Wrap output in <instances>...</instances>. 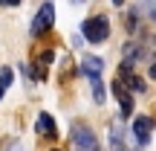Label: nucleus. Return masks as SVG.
<instances>
[{"instance_id":"4468645a","label":"nucleus","mask_w":156,"mask_h":151,"mask_svg":"<svg viewBox=\"0 0 156 151\" xmlns=\"http://www.w3.org/2000/svg\"><path fill=\"white\" fill-rule=\"evenodd\" d=\"M52 151H61V148H52Z\"/></svg>"},{"instance_id":"9d476101","label":"nucleus","mask_w":156,"mask_h":151,"mask_svg":"<svg viewBox=\"0 0 156 151\" xmlns=\"http://www.w3.org/2000/svg\"><path fill=\"white\" fill-rule=\"evenodd\" d=\"M93 99L98 102H104V84H101V78H93Z\"/></svg>"},{"instance_id":"9b49d317","label":"nucleus","mask_w":156,"mask_h":151,"mask_svg":"<svg viewBox=\"0 0 156 151\" xmlns=\"http://www.w3.org/2000/svg\"><path fill=\"white\" fill-rule=\"evenodd\" d=\"M0 3H3V6H17L20 0H0Z\"/></svg>"},{"instance_id":"423d86ee","label":"nucleus","mask_w":156,"mask_h":151,"mask_svg":"<svg viewBox=\"0 0 156 151\" xmlns=\"http://www.w3.org/2000/svg\"><path fill=\"white\" fill-rule=\"evenodd\" d=\"M101 70H104V61H101L98 55H87L81 61V73L93 81V78H101Z\"/></svg>"},{"instance_id":"f03ea898","label":"nucleus","mask_w":156,"mask_h":151,"mask_svg":"<svg viewBox=\"0 0 156 151\" xmlns=\"http://www.w3.org/2000/svg\"><path fill=\"white\" fill-rule=\"evenodd\" d=\"M52 26H55V6H52V3H44L38 9V15H35V21H32V35H35V38H41V35H46Z\"/></svg>"},{"instance_id":"7ed1b4c3","label":"nucleus","mask_w":156,"mask_h":151,"mask_svg":"<svg viewBox=\"0 0 156 151\" xmlns=\"http://www.w3.org/2000/svg\"><path fill=\"white\" fill-rule=\"evenodd\" d=\"M73 142L81 151H98V142H95V134L87 128V125H73Z\"/></svg>"},{"instance_id":"1a4fd4ad","label":"nucleus","mask_w":156,"mask_h":151,"mask_svg":"<svg viewBox=\"0 0 156 151\" xmlns=\"http://www.w3.org/2000/svg\"><path fill=\"white\" fill-rule=\"evenodd\" d=\"M9 84H12V70H9V67H3V70H0V99L6 96Z\"/></svg>"},{"instance_id":"f8f14e48","label":"nucleus","mask_w":156,"mask_h":151,"mask_svg":"<svg viewBox=\"0 0 156 151\" xmlns=\"http://www.w3.org/2000/svg\"><path fill=\"white\" fill-rule=\"evenodd\" d=\"M151 76H153V78H156V61H153V64H151Z\"/></svg>"},{"instance_id":"0eeeda50","label":"nucleus","mask_w":156,"mask_h":151,"mask_svg":"<svg viewBox=\"0 0 156 151\" xmlns=\"http://www.w3.org/2000/svg\"><path fill=\"white\" fill-rule=\"evenodd\" d=\"M35 131H38V134H44V137H49V140H55V137H58L55 122H52L49 113H41V116H38V122H35Z\"/></svg>"},{"instance_id":"39448f33","label":"nucleus","mask_w":156,"mask_h":151,"mask_svg":"<svg viewBox=\"0 0 156 151\" xmlns=\"http://www.w3.org/2000/svg\"><path fill=\"white\" fill-rule=\"evenodd\" d=\"M151 131H153V119L151 116H136L133 119V137L139 145H147L151 142Z\"/></svg>"},{"instance_id":"20e7f679","label":"nucleus","mask_w":156,"mask_h":151,"mask_svg":"<svg viewBox=\"0 0 156 151\" xmlns=\"http://www.w3.org/2000/svg\"><path fill=\"white\" fill-rule=\"evenodd\" d=\"M110 87H113V93H116L119 105H122V116H130V113H133V96H130L127 84H124L122 78H116V81H113Z\"/></svg>"},{"instance_id":"ddd939ff","label":"nucleus","mask_w":156,"mask_h":151,"mask_svg":"<svg viewBox=\"0 0 156 151\" xmlns=\"http://www.w3.org/2000/svg\"><path fill=\"white\" fill-rule=\"evenodd\" d=\"M113 3H116V6H122V3H124V0H113Z\"/></svg>"},{"instance_id":"6e6552de","label":"nucleus","mask_w":156,"mask_h":151,"mask_svg":"<svg viewBox=\"0 0 156 151\" xmlns=\"http://www.w3.org/2000/svg\"><path fill=\"white\" fill-rule=\"evenodd\" d=\"M110 151H127V145H124V131H122L119 122L110 128Z\"/></svg>"},{"instance_id":"f257e3e1","label":"nucleus","mask_w":156,"mask_h":151,"mask_svg":"<svg viewBox=\"0 0 156 151\" xmlns=\"http://www.w3.org/2000/svg\"><path fill=\"white\" fill-rule=\"evenodd\" d=\"M81 35L90 41V44H104L110 38V21L104 15H95V17H87L81 23Z\"/></svg>"}]
</instances>
